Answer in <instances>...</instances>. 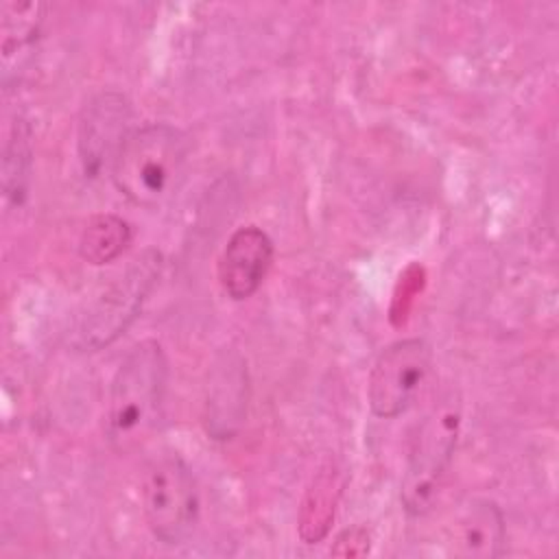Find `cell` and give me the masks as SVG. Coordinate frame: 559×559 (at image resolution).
Instances as JSON below:
<instances>
[{
    "instance_id": "6da1fadb",
    "label": "cell",
    "mask_w": 559,
    "mask_h": 559,
    "mask_svg": "<svg viewBox=\"0 0 559 559\" xmlns=\"http://www.w3.org/2000/svg\"><path fill=\"white\" fill-rule=\"evenodd\" d=\"M168 382V360L153 338L140 341L120 362L105 413V432L116 452L138 450L157 428Z\"/></svg>"
},
{
    "instance_id": "7a4b0ae2",
    "label": "cell",
    "mask_w": 559,
    "mask_h": 559,
    "mask_svg": "<svg viewBox=\"0 0 559 559\" xmlns=\"http://www.w3.org/2000/svg\"><path fill=\"white\" fill-rule=\"evenodd\" d=\"M188 155L190 144L179 129L166 122H151L129 131L109 173L124 199L155 210L177 194Z\"/></svg>"
},
{
    "instance_id": "3957f363",
    "label": "cell",
    "mask_w": 559,
    "mask_h": 559,
    "mask_svg": "<svg viewBox=\"0 0 559 559\" xmlns=\"http://www.w3.org/2000/svg\"><path fill=\"white\" fill-rule=\"evenodd\" d=\"M461 430V402L454 393L443 395L421 419L402 476L400 498L408 515H426L445 480Z\"/></svg>"
},
{
    "instance_id": "277c9868",
    "label": "cell",
    "mask_w": 559,
    "mask_h": 559,
    "mask_svg": "<svg viewBox=\"0 0 559 559\" xmlns=\"http://www.w3.org/2000/svg\"><path fill=\"white\" fill-rule=\"evenodd\" d=\"M164 258L157 249L140 251L127 269L107 284L79 317L72 345L83 352H96L114 343L135 321L151 290L155 288Z\"/></svg>"
},
{
    "instance_id": "5b68a950",
    "label": "cell",
    "mask_w": 559,
    "mask_h": 559,
    "mask_svg": "<svg viewBox=\"0 0 559 559\" xmlns=\"http://www.w3.org/2000/svg\"><path fill=\"white\" fill-rule=\"evenodd\" d=\"M142 509L155 539L166 546L183 544L199 520V493L186 461L166 452L155 456L142 478Z\"/></svg>"
},
{
    "instance_id": "8992f818",
    "label": "cell",
    "mask_w": 559,
    "mask_h": 559,
    "mask_svg": "<svg viewBox=\"0 0 559 559\" xmlns=\"http://www.w3.org/2000/svg\"><path fill=\"white\" fill-rule=\"evenodd\" d=\"M432 365L424 338H400L386 345L369 373L367 402L376 417L393 419L408 411L424 386Z\"/></svg>"
},
{
    "instance_id": "52a82bcc",
    "label": "cell",
    "mask_w": 559,
    "mask_h": 559,
    "mask_svg": "<svg viewBox=\"0 0 559 559\" xmlns=\"http://www.w3.org/2000/svg\"><path fill=\"white\" fill-rule=\"evenodd\" d=\"M131 105L118 92H103L94 96L79 120V159L85 175L96 177L103 168H111V162L129 135Z\"/></svg>"
},
{
    "instance_id": "ba28073f",
    "label": "cell",
    "mask_w": 559,
    "mask_h": 559,
    "mask_svg": "<svg viewBox=\"0 0 559 559\" xmlns=\"http://www.w3.org/2000/svg\"><path fill=\"white\" fill-rule=\"evenodd\" d=\"M273 264V240L255 225L238 227L218 258V284L223 293L242 301L249 299L264 282Z\"/></svg>"
},
{
    "instance_id": "9c48e42d",
    "label": "cell",
    "mask_w": 559,
    "mask_h": 559,
    "mask_svg": "<svg viewBox=\"0 0 559 559\" xmlns=\"http://www.w3.org/2000/svg\"><path fill=\"white\" fill-rule=\"evenodd\" d=\"M247 411V369L236 352L212 369L205 397V426L214 439H229Z\"/></svg>"
},
{
    "instance_id": "30bf717a",
    "label": "cell",
    "mask_w": 559,
    "mask_h": 559,
    "mask_svg": "<svg viewBox=\"0 0 559 559\" xmlns=\"http://www.w3.org/2000/svg\"><path fill=\"white\" fill-rule=\"evenodd\" d=\"M504 518L496 502L485 498L469 500L454 518L450 542L461 557L491 559L504 550Z\"/></svg>"
},
{
    "instance_id": "8fae6325",
    "label": "cell",
    "mask_w": 559,
    "mask_h": 559,
    "mask_svg": "<svg viewBox=\"0 0 559 559\" xmlns=\"http://www.w3.org/2000/svg\"><path fill=\"white\" fill-rule=\"evenodd\" d=\"M44 15H46L44 2L7 0L0 4V35H2L0 52H2L4 81H9L11 72L17 70L20 57L37 39L44 24Z\"/></svg>"
},
{
    "instance_id": "7c38bea8",
    "label": "cell",
    "mask_w": 559,
    "mask_h": 559,
    "mask_svg": "<svg viewBox=\"0 0 559 559\" xmlns=\"http://www.w3.org/2000/svg\"><path fill=\"white\" fill-rule=\"evenodd\" d=\"M131 225L116 214L92 216L79 238V253L85 262L100 266L114 262L131 245Z\"/></svg>"
},
{
    "instance_id": "4fadbf2b",
    "label": "cell",
    "mask_w": 559,
    "mask_h": 559,
    "mask_svg": "<svg viewBox=\"0 0 559 559\" xmlns=\"http://www.w3.org/2000/svg\"><path fill=\"white\" fill-rule=\"evenodd\" d=\"M341 491V483L336 478V472H321L312 487L308 489V496L301 507V522H299V535L306 544H314L325 537L332 520H334V504Z\"/></svg>"
},
{
    "instance_id": "5bb4252c",
    "label": "cell",
    "mask_w": 559,
    "mask_h": 559,
    "mask_svg": "<svg viewBox=\"0 0 559 559\" xmlns=\"http://www.w3.org/2000/svg\"><path fill=\"white\" fill-rule=\"evenodd\" d=\"M31 164H33V146H31V129L26 120L17 118L11 124L9 140L4 146L2 159V186L4 197L13 203H22L31 181Z\"/></svg>"
}]
</instances>
